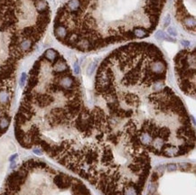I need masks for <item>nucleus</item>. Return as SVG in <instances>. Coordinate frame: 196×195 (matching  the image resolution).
I'll return each mask as SVG.
<instances>
[{
    "mask_svg": "<svg viewBox=\"0 0 196 195\" xmlns=\"http://www.w3.org/2000/svg\"><path fill=\"white\" fill-rule=\"evenodd\" d=\"M132 31H133V34H134L135 38L143 39V38L149 36V33L144 27H135Z\"/></svg>",
    "mask_w": 196,
    "mask_h": 195,
    "instance_id": "nucleus-8",
    "label": "nucleus"
},
{
    "mask_svg": "<svg viewBox=\"0 0 196 195\" xmlns=\"http://www.w3.org/2000/svg\"><path fill=\"white\" fill-rule=\"evenodd\" d=\"M5 192H23L24 195H91L80 179L34 159L23 163L9 175Z\"/></svg>",
    "mask_w": 196,
    "mask_h": 195,
    "instance_id": "nucleus-3",
    "label": "nucleus"
},
{
    "mask_svg": "<svg viewBox=\"0 0 196 195\" xmlns=\"http://www.w3.org/2000/svg\"><path fill=\"white\" fill-rule=\"evenodd\" d=\"M175 73L181 90L187 95H195V50H184L174 58Z\"/></svg>",
    "mask_w": 196,
    "mask_h": 195,
    "instance_id": "nucleus-4",
    "label": "nucleus"
},
{
    "mask_svg": "<svg viewBox=\"0 0 196 195\" xmlns=\"http://www.w3.org/2000/svg\"><path fill=\"white\" fill-rule=\"evenodd\" d=\"M177 169V165H173V164H170L168 165V170L169 171H175Z\"/></svg>",
    "mask_w": 196,
    "mask_h": 195,
    "instance_id": "nucleus-17",
    "label": "nucleus"
},
{
    "mask_svg": "<svg viewBox=\"0 0 196 195\" xmlns=\"http://www.w3.org/2000/svg\"><path fill=\"white\" fill-rule=\"evenodd\" d=\"M11 119L10 117H2L0 118V135L6 132V130L9 127Z\"/></svg>",
    "mask_w": 196,
    "mask_h": 195,
    "instance_id": "nucleus-9",
    "label": "nucleus"
},
{
    "mask_svg": "<svg viewBox=\"0 0 196 195\" xmlns=\"http://www.w3.org/2000/svg\"><path fill=\"white\" fill-rule=\"evenodd\" d=\"M80 6V0H69L64 5H63V8L68 12V13H75L79 10Z\"/></svg>",
    "mask_w": 196,
    "mask_h": 195,
    "instance_id": "nucleus-6",
    "label": "nucleus"
},
{
    "mask_svg": "<svg viewBox=\"0 0 196 195\" xmlns=\"http://www.w3.org/2000/svg\"><path fill=\"white\" fill-rule=\"evenodd\" d=\"M181 44H182L183 47H184V49H186L190 46V42L187 41V40H183V41L181 42Z\"/></svg>",
    "mask_w": 196,
    "mask_h": 195,
    "instance_id": "nucleus-16",
    "label": "nucleus"
},
{
    "mask_svg": "<svg viewBox=\"0 0 196 195\" xmlns=\"http://www.w3.org/2000/svg\"><path fill=\"white\" fill-rule=\"evenodd\" d=\"M166 36H167V34H166L165 32L161 31V30H158V31L155 33V39H156V40H158V41H163V40H166Z\"/></svg>",
    "mask_w": 196,
    "mask_h": 195,
    "instance_id": "nucleus-11",
    "label": "nucleus"
},
{
    "mask_svg": "<svg viewBox=\"0 0 196 195\" xmlns=\"http://www.w3.org/2000/svg\"><path fill=\"white\" fill-rule=\"evenodd\" d=\"M54 34H55V37L61 43H63V41L66 39V37L68 35V30L65 26L59 24V25L54 26Z\"/></svg>",
    "mask_w": 196,
    "mask_h": 195,
    "instance_id": "nucleus-5",
    "label": "nucleus"
},
{
    "mask_svg": "<svg viewBox=\"0 0 196 195\" xmlns=\"http://www.w3.org/2000/svg\"><path fill=\"white\" fill-rule=\"evenodd\" d=\"M26 78H27L26 74H25V73H22L21 78H20V81H19V83H20V86H21V87H24V85H25V80H26Z\"/></svg>",
    "mask_w": 196,
    "mask_h": 195,
    "instance_id": "nucleus-14",
    "label": "nucleus"
},
{
    "mask_svg": "<svg viewBox=\"0 0 196 195\" xmlns=\"http://www.w3.org/2000/svg\"><path fill=\"white\" fill-rule=\"evenodd\" d=\"M167 33L169 34V35H171V36H176L177 35V30L174 28V27H168V29H167Z\"/></svg>",
    "mask_w": 196,
    "mask_h": 195,
    "instance_id": "nucleus-12",
    "label": "nucleus"
},
{
    "mask_svg": "<svg viewBox=\"0 0 196 195\" xmlns=\"http://www.w3.org/2000/svg\"><path fill=\"white\" fill-rule=\"evenodd\" d=\"M183 24L184 26L186 27L187 29H190V30H195V18L194 17H192V16H188L184 18H183Z\"/></svg>",
    "mask_w": 196,
    "mask_h": 195,
    "instance_id": "nucleus-10",
    "label": "nucleus"
},
{
    "mask_svg": "<svg viewBox=\"0 0 196 195\" xmlns=\"http://www.w3.org/2000/svg\"><path fill=\"white\" fill-rule=\"evenodd\" d=\"M167 64L152 44L117 50L100 64L95 91L109 115L147 152L180 157L195 146V132L184 103L166 85Z\"/></svg>",
    "mask_w": 196,
    "mask_h": 195,
    "instance_id": "nucleus-2",
    "label": "nucleus"
},
{
    "mask_svg": "<svg viewBox=\"0 0 196 195\" xmlns=\"http://www.w3.org/2000/svg\"><path fill=\"white\" fill-rule=\"evenodd\" d=\"M45 89L52 99L40 109L47 111L25 122L18 143L39 147L103 195H142L151 170L149 153L119 120L85 105L79 80L65 89L55 78Z\"/></svg>",
    "mask_w": 196,
    "mask_h": 195,
    "instance_id": "nucleus-1",
    "label": "nucleus"
},
{
    "mask_svg": "<svg viewBox=\"0 0 196 195\" xmlns=\"http://www.w3.org/2000/svg\"><path fill=\"white\" fill-rule=\"evenodd\" d=\"M74 72H75L76 74H79V73H80V66H79V64H78L77 62L74 63Z\"/></svg>",
    "mask_w": 196,
    "mask_h": 195,
    "instance_id": "nucleus-18",
    "label": "nucleus"
},
{
    "mask_svg": "<svg viewBox=\"0 0 196 195\" xmlns=\"http://www.w3.org/2000/svg\"><path fill=\"white\" fill-rule=\"evenodd\" d=\"M59 55H60V54H59L55 50H53V49H47V50L45 51L43 57H44L46 61L50 62H53L58 58Z\"/></svg>",
    "mask_w": 196,
    "mask_h": 195,
    "instance_id": "nucleus-7",
    "label": "nucleus"
},
{
    "mask_svg": "<svg viewBox=\"0 0 196 195\" xmlns=\"http://www.w3.org/2000/svg\"><path fill=\"white\" fill-rule=\"evenodd\" d=\"M33 152L37 154V155H42L43 154V151L39 148V147H34L33 148Z\"/></svg>",
    "mask_w": 196,
    "mask_h": 195,
    "instance_id": "nucleus-15",
    "label": "nucleus"
},
{
    "mask_svg": "<svg viewBox=\"0 0 196 195\" xmlns=\"http://www.w3.org/2000/svg\"><path fill=\"white\" fill-rule=\"evenodd\" d=\"M170 21H171L170 15L166 16V17H165V19H164V27H168V26L170 25Z\"/></svg>",
    "mask_w": 196,
    "mask_h": 195,
    "instance_id": "nucleus-13",
    "label": "nucleus"
}]
</instances>
